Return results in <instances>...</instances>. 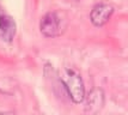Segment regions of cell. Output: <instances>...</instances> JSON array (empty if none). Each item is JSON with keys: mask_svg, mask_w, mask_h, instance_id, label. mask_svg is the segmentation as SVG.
Here are the masks:
<instances>
[{"mask_svg": "<svg viewBox=\"0 0 128 115\" xmlns=\"http://www.w3.org/2000/svg\"><path fill=\"white\" fill-rule=\"evenodd\" d=\"M60 80L66 88L70 98L74 103H82L85 98V89L83 79L78 72L71 67H65L61 71Z\"/></svg>", "mask_w": 128, "mask_h": 115, "instance_id": "1", "label": "cell"}, {"mask_svg": "<svg viewBox=\"0 0 128 115\" xmlns=\"http://www.w3.org/2000/svg\"><path fill=\"white\" fill-rule=\"evenodd\" d=\"M40 29L46 37H56L61 34V22L55 12H48L42 17Z\"/></svg>", "mask_w": 128, "mask_h": 115, "instance_id": "2", "label": "cell"}, {"mask_svg": "<svg viewBox=\"0 0 128 115\" xmlns=\"http://www.w3.org/2000/svg\"><path fill=\"white\" fill-rule=\"evenodd\" d=\"M114 13V6L108 3H100L90 12V19L95 27H103Z\"/></svg>", "mask_w": 128, "mask_h": 115, "instance_id": "3", "label": "cell"}, {"mask_svg": "<svg viewBox=\"0 0 128 115\" xmlns=\"http://www.w3.org/2000/svg\"><path fill=\"white\" fill-rule=\"evenodd\" d=\"M104 104V92L100 89H94L89 93L86 98V105H85V113L89 115L97 114Z\"/></svg>", "mask_w": 128, "mask_h": 115, "instance_id": "4", "label": "cell"}, {"mask_svg": "<svg viewBox=\"0 0 128 115\" xmlns=\"http://www.w3.org/2000/svg\"><path fill=\"white\" fill-rule=\"evenodd\" d=\"M14 34H16V23H14V21L10 16L5 15L4 22H2V25H1L0 37L4 38L7 42H10V41H12Z\"/></svg>", "mask_w": 128, "mask_h": 115, "instance_id": "5", "label": "cell"}, {"mask_svg": "<svg viewBox=\"0 0 128 115\" xmlns=\"http://www.w3.org/2000/svg\"><path fill=\"white\" fill-rule=\"evenodd\" d=\"M4 17H5V13H2L1 10H0V34H1V25H2V22H4Z\"/></svg>", "mask_w": 128, "mask_h": 115, "instance_id": "6", "label": "cell"}, {"mask_svg": "<svg viewBox=\"0 0 128 115\" xmlns=\"http://www.w3.org/2000/svg\"><path fill=\"white\" fill-rule=\"evenodd\" d=\"M0 115H16L14 111H1Z\"/></svg>", "mask_w": 128, "mask_h": 115, "instance_id": "7", "label": "cell"}]
</instances>
